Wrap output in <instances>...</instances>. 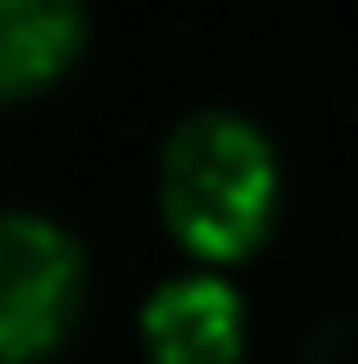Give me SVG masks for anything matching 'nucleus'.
I'll list each match as a JSON object with an SVG mask.
<instances>
[{
	"label": "nucleus",
	"instance_id": "obj_1",
	"mask_svg": "<svg viewBox=\"0 0 358 364\" xmlns=\"http://www.w3.org/2000/svg\"><path fill=\"white\" fill-rule=\"evenodd\" d=\"M161 209L203 257H239L275 209V149L239 114H191L161 156Z\"/></svg>",
	"mask_w": 358,
	"mask_h": 364
},
{
	"label": "nucleus",
	"instance_id": "obj_2",
	"mask_svg": "<svg viewBox=\"0 0 358 364\" xmlns=\"http://www.w3.org/2000/svg\"><path fill=\"white\" fill-rule=\"evenodd\" d=\"M84 257L66 227L0 215V358H30L66 335L78 311Z\"/></svg>",
	"mask_w": 358,
	"mask_h": 364
},
{
	"label": "nucleus",
	"instance_id": "obj_3",
	"mask_svg": "<svg viewBox=\"0 0 358 364\" xmlns=\"http://www.w3.org/2000/svg\"><path fill=\"white\" fill-rule=\"evenodd\" d=\"M245 335V305L215 275L161 281L143 305V341L156 364H233Z\"/></svg>",
	"mask_w": 358,
	"mask_h": 364
},
{
	"label": "nucleus",
	"instance_id": "obj_4",
	"mask_svg": "<svg viewBox=\"0 0 358 364\" xmlns=\"http://www.w3.org/2000/svg\"><path fill=\"white\" fill-rule=\"evenodd\" d=\"M84 42L78 0H0V96L54 78Z\"/></svg>",
	"mask_w": 358,
	"mask_h": 364
}]
</instances>
